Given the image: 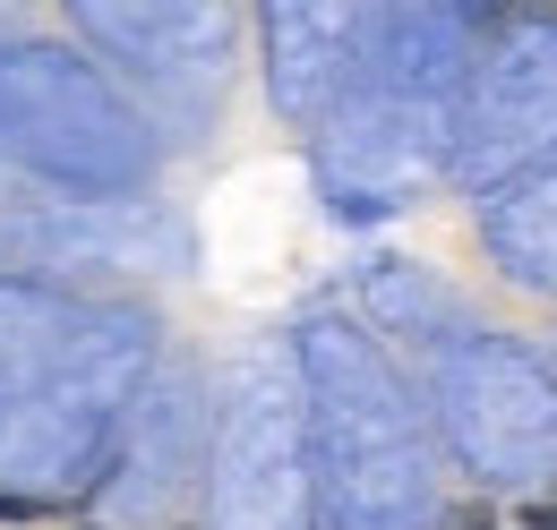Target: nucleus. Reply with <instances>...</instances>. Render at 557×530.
Here are the masks:
<instances>
[{"label": "nucleus", "instance_id": "nucleus-1", "mask_svg": "<svg viewBox=\"0 0 557 530\" xmlns=\"http://www.w3.org/2000/svg\"><path fill=\"white\" fill-rule=\"evenodd\" d=\"M292 368L309 402L318 530H437L455 496L420 377H404L360 317H309L292 333Z\"/></svg>", "mask_w": 557, "mask_h": 530}, {"label": "nucleus", "instance_id": "nucleus-2", "mask_svg": "<svg viewBox=\"0 0 557 530\" xmlns=\"http://www.w3.org/2000/svg\"><path fill=\"white\" fill-rule=\"evenodd\" d=\"M420 402L437 419L446 463H463L472 488L557 496V368L541 342L506 326H472L420 368Z\"/></svg>", "mask_w": 557, "mask_h": 530}, {"label": "nucleus", "instance_id": "nucleus-3", "mask_svg": "<svg viewBox=\"0 0 557 530\" xmlns=\"http://www.w3.org/2000/svg\"><path fill=\"white\" fill-rule=\"evenodd\" d=\"M207 530H318L309 496V402L292 351L232 368L207 445Z\"/></svg>", "mask_w": 557, "mask_h": 530}, {"label": "nucleus", "instance_id": "nucleus-4", "mask_svg": "<svg viewBox=\"0 0 557 530\" xmlns=\"http://www.w3.org/2000/svg\"><path fill=\"white\" fill-rule=\"evenodd\" d=\"M541 154H557V9H506V35L446 112L437 172L481 205Z\"/></svg>", "mask_w": 557, "mask_h": 530}, {"label": "nucleus", "instance_id": "nucleus-5", "mask_svg": "<svg viewBox=\"0 0 557 530\" xmlns=\"http://www.w3.org/2000/svg\"><path fill=\"white\" fill-rule=\"evenodd\" d=\"M103 163V180H146L154 172V146L138 137V112L77 61V52H44V43H9L0 52V154H17L26 172L44 180H77V146Z\"/></svg>", "mask_w": 557, "mask_h": 530}, {"label": "nucleus", "instance_id": "nucleus-6", "mask_svg": "<svg viewBox=\"0 0 557 530\" xmlns=\"http://www.w3.org/2000/svg\"><path fill=\"white\" fill-rule=\"evenodd\" d=\"M198 445H214V402L198 386V368H154L121 419V445H112V470H103V522L112 530H146L163 522L198 470Z\"/></svg>", "mask_w": 557, "mask_h": 530}, {"label": "nucleus", "instance_id": "nucleus-7", "mask_svg": "<svg viewBox=\"0 0 557 530\" xmlns=\"http://www.w3.org/2000/svg\"><path fill=\"white\" fill-rule=\"evenodd\" d=\"M77 35H95L103 52H121V68L154 86V103L172 112V94H189V112L207 121L223 103V43H232V9H70Z\"/></svg>", "mask_w": 557, "mask_h": 530}, {"label": "nucleus", "instance_id": "nucleus-8", "mask_svg": "<svg viewBox=\"0 0 557 530\" xmlns=\"http://www.w3.org/2000/svg\"><path fill=\"white\" fill-rule=\"evenodd\" d=\"M351 17L360 9H309V0H283L258 9V35H267V103H275L292 129H326L335 103L351 86Z\"/></svg>", "mask_w": 557, "mask_h": 530}, {"label": "nucleus", "instance_id": "nucleus-9", "mask_svg": "<svg viewBox=\"0 0 557 530\" xmlns=\"http://www.w3.org/2000/svg\"><path fill=\"white\" fill-rule=\"evenodd\" d=\"M472 240H481L488 274L506 291H532V300H557V154L523 163L506 189H488L472 205Z\"/></svg>", "mask_w": 557, "mask_h": 530}, {"label": "nucleus", "instance_id": "nucleus-10", "mask_svg": "<svg viewBox=\"0 0 557 530\" xmlns=\"http://www.w3.org/2000/svg\"><path fill=\"white\" fill-rule=\"evenodd\" d=\"M351 308H360V333H377V342H412V351H446V342H463V291H455V274H437V265L420 257H360L351 274Z\"/></svg>", "mask_w": 557, "mask_h": 530}, {"label": "nucleus", "instance_id": "nucleus-11", "mask_svg": "<svg viewBox=\"0 0 557 530\" xmlns=\"http://www.w3.org/2000/svg\"><path fill=\"white\" fill-rule=\"evenodd\" d=\"M515 530H557V496H523V505H515Z\"/></svg>", "mask_w": 557, "mask_h": 530}, {"label": "nucleus", "instance_id": "nucleus-12", "mask_svg": "<svg viewBox=\"0 0 557 530\" xmlns=\"http://www.w3.org/2000/svg\"><path fill=\"white\" fill-rule=\"evenodd\" d=\"M70 530H112V522H70Z\"/></svg>", "mask_w": 557, "mask_h": 530}]
</instances>
